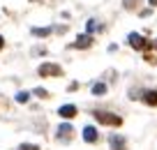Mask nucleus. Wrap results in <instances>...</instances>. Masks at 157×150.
<instances>
[{
  "instance_id": "f257e3e1",
  "label": "nucleus",
  "mask_w": 157,
  "mask_h": 150,
  "mask_svg": "<svg viewBox=\"0 0 157 150\" xmlns=\"http://www.w3.org/2000/svg\"><path fill=\"white\" fill-rule=\"evenodd\" d=\"M93 116H95V120H97V122H102V125H120V122H123V120H120V116H116V113H109V111H95L93 113Z\"/></svg>"
},
{
  "instance_id": "f03ea898",
  "label": "nucleus",
  "mask_w": 157,
  "mask_h": 150,
  "mask_svg": "<svg viewBox=\"0 0 157 150\" xmlns=\"http://www.w3.org/2000/svg\"><path fill=\"white\" fill-rule=\"evenodd\" d=\"M127 42H129V46L136 48V51H148V48H152V42H148L146 37H141V35H136V33L129 35Z\"/></svg>"
},
{
  "instance_id": "7ed1b4c3",
  "label": "nucleus",
  "mask_w": 157,
  "mask_h": 150,
  "mask_svg": "<svg viewBox=\"0 0 157 150\" xmlns=\"http://www.w3.org/2000/svg\"><path fill=\"white\" fill-rule=\"evenodd\" d=\"M37 72H39V76H60V74H63V67L56 65V63H42Z\"/></svg>"
},
{
  "instance_id": "20e7f679",
  "label": "nucleus",
  "mask_w": 157,
  "mask_h": 150,
  "mask_svg": "<svg viewBox=\"0 0 157 150\" xmlns=\"http://www.w3.org/2000/svg\"><path fill=\"white\" fill-rule=\"evenodd\" d=\"M109 145H111V150H127V143H125V139L120 134L109 136Z\"/></svg>"
},
{
  "instance_id": "39448f33",
  "label": "nucleus",
  "mask_w": 157,
  "mask_h": 150,
  "mask_svg": "<svg viewBox=\"0 0 157 150\" xmlns=\"http://www.w3.org/2000/svg\"><path fill=\"white\" fill-rule=\"evenodd\" d=\"M58 116L65 118V120H72V118L76 116V106H74V104H63V106L58 109Z\"/></svg>"
},
{
  "instance_id": "423d86ee",
  "label": "nucleus",
  "mask_w": 157,
  "mask_h": 150,
  "mask_svg": "<svg viewBox=\"0 0 157 150\" xmlns=\"http://www.w3.org/2000/svg\"><path fill=\"white\" fill-rule=\"evenodd\" d=\"M72 125H67V122H65V125H60L58 127V141H69L72 139Z\"/></svg>"
},
{
  "instance_id": "0eeeda50",
  "label": "nucleus",
  "mask_w": 157,
  "mask_h": 150,
  "mask_svg": "<svg viewBox=\"0 0 157 150\" xmlns=\"http://www.w3.org/2000/svg\"><path fill=\"white\" fill-rule=\"evenodd\" d=\"M90 44H93V37H90V35H78L76 42H74L72 46H74V48H88Z\"/></svg>"
},
{
  "instance_id": "6e6552de",
  "label": "nucleus",
  "mask_w": 157,
  "mask_h": 150,
  "mask_svg": "<svg viewBox=\"0 0 157 150\" xmlns=\"http://www.w3.org/2000/svg\"><path fill=\"white\" fill-rule=\"evenodd\" d=\"M97 129H95L93 125H88V127H83V139L88 141V143H95V141H97Z\"/></svg>"
},
{
  "instance_id": "1a4fd4ad",
  "label": "nucleus",
  "mask_w": 157,
  "mask_h": 150,
  "mask_svg": "<svg viewBox=\"0 0 157 150\" xmlns=\"http://www.w3.org/2000/svg\"><path fill=\"white\" fill-rule=\"evenodd\" d=\"M143 102L148 106H157V90H146L143 92Z\"/></svg>"
},
{
  "instance_id": "9d476101",
  "label": "nucleus",
  "mask_w": 157,
  "mask_h": 150,
  "mask_svg": "<svg viewBox=\"0 0 157 150\" xmlns=\"http://www.w3.org/2000/svg\"><path fill=\"white\" fill-rule=\"evenodd\" d=\"M28 99H30V92H25V90L16 92V102H19V104H25Z\"/></svg>"
},
{
  "instance_id": "9b49d317",
  "label": "nucleus",
  "mask_w": 157,
  "mask_h": 150,
  "mask_svg": "<svg viewBox=\"0 0 157 150\" xmlns=\"http://www.w3.org/2000/svg\"><path fill=\"white\" fill-rule=\"evenodd\" d=\"M106 92V83H95L93 86V95H104Z\"/></svg>"
},
{
  "instance_id": "f8f14e48",
  "label": "nucleus",
  "mask_w": 157,
  "mask_h": 150,
  "mask_svg": "<svg viewBox=\"0 0 157 150\" xmlns=\"http://www.w3.org/2000/svg\"><path fill=\"white\" fill-rule=\"evenodd\" d=\"M49 33H51V28H33V35H37V37H46Z\"/></svg>"
},
{
  "instance_id": "ddd939ff",
  "label": "nucleus",
  "mask_w": 157,
  "mask_h": 150,
  "mask_svg": "<svg viewBox=\"0 0 157 150\" xmlns=\"http://www.w3.org/2000/svg\"><path fill=\"white\" fill-rule=\"evenodd\" d=\"M86 28H88V35H90V33H95V30L99 28V23H97V21H95V19H90V21H88V25H86Z\"/></svg>"
},
{
  "instance_id": "4468645a",
  "label": "nucleus",
  "mask_w": 157,
  "mask_h": 150,
  "mask_svg": "<svg viewBox=\"0 0 157 150\" xmlns=\"http://www.w3.org/2000/svg\"><path fill=\"white\" fill-rule=\"evenodd\" d=\"M19 150H39V145H35V143H23Z\"/></svg>"
},
{
  "instance_id": "2eb2a0df",
  "label": "nucleus",
  "mask_w": 157,
  "mask_h": 150,
  "mask_svg": "<svg viewBox=\"0 0 157 150\" xmlns=\"http://www.w3.org/2000/svg\"><path fill=\"white\" fill-rule=\"evenodd\" d=\"M35 95H39V97H46V95H49V92H46L44 88H37V90H35Z\"/></svg>"
},
{
  "instance_id": "dca6fc26",
  "label": "nucleus",
  "mask_w": 157,
  "mask_h": 150,
  "mask_svg": "<svg viewBox=\"0 0 157 150\" xmlns=\"http://www.w3.org/2000/svg\"><path fill=\"white\" fill-rule=\"evenodd\" d=\"M134 5H136V0H125V7H127V10H132Z\"/></svg>"
},
{
  "instance_id": "f3484780",
  "label": "nucleus",
  "mask_w": 157,
  "mask_h": 150,
  "mask_svg": "<svg viewBox=\"0 0 157 150\" xmlns=\"http://www.w3.org/2000/svg\"><path fill=\"white\" fill-rule=\"evenodd\" d=\"M2 46H5V39H2V35H0V48H2Z\"/></svg>"
},
{
  "instance_id": "a211bd4d",
  "label": "nucleus",
  "mask_w": 157,
  "mask_h": 150,
  "mask_svg": "<svg viewBox=\"0 0 157 150\" xmlns=\"http://www.w3.org/2000/svg\"><path fill=\"white\" fill-rule=\"evenodd\" d=\"M148 2H150V5H152V7H155V5H157V0H148Z\"/></svg>"
},
{
  "instance_id": "6ab92c4d",
  "label": "nucleus",
  "mask_w": 157,
  "mask_h": 150,
  "mask_svg": "<svg viewBox=\"0 0 157 150\" xmlns=\"http://www.w3.org/2000/svg\"><path fill=\"white\" fill-rule=\"evenodd\" d=\"M152 48H157V39H155V44H152Z\"/></svg>"
}]
</instances>
